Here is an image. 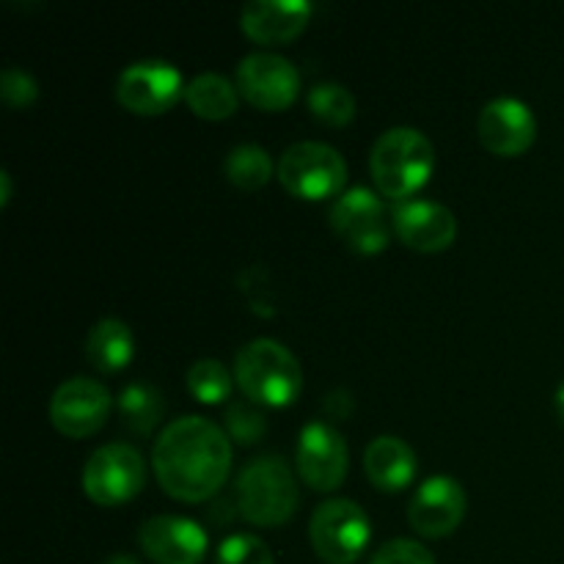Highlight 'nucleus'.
<instances>
[{
    "instance_id": "nucleus-1",
    "label": "nucleus",
    "mask_w": 564,
    "mask_h": 564,
    "mask_svg": "<svg viewBox=\"0 0 564 564\" xmlns=\"http://www.w3.org/2000/svg\"><path fill=\"white\" fill-rule=\"evenodd\" d=\"M152 463L160 488L171 499L198 505L220 494L229 479V435L204 416H182L160 433Z\"/></svg>"
},
{
    "instance_id": "nucleus-2",
    "label": "nucleus",
    "mask_w": 564,
    "mask_h": 564,
    "mask_svg": "<svg viewBox=\"0 0 564 564\" xmlns=\"http://www.w3.org/2000/svg\"><path fill=\"white\" fill-rule=\"evenodd\" d=\"M375 187L394 204L411 202L435 171V149L413 127H391L375 141L369 154Z\"/></svg>"
},
{
    "instance_id": "nucleus-3",
    "label": "nucleus",
    "mask_w": 564,
    "mask_h": 564,
    "mask_svg": "<svg viewBox=\"0 0 564 564\" xmlns=\"http://www.w3.org/2000/svg\"><path fill=\"white\" fill-rule=\"evenodd\" d=\"M235 383L253 405L286 408L301 397L303 369L281 341L253 339L237 352Z\"/></svg>"
},
{
    "instance_id": "nucleus-4",
    "label": "nucleus",
    "mask_w": 564,
    "mask_h": 564,
    "mask_svg": "<svg viewBox=\"0 0 564 564\" xmlns=\"http://www.w3.org/2000/svg\"><path fill=\"white\" fill-rule=\"evenodd\" d=\"M237 507L253 527H284L301 507L295 474L281 457H257L237 477Z\"/></svg>"
},
{
    "instance_id": "nucleus-5",
    "label": "nucleus",
    "mask_w": 564,
    "mask_h": 564,
    "mask_svg": "<svg viewBox=\"0 0 564 564\" xmlns=\"http://www.w3.org/2000/svg\"><path fill=\"white\" fill-rule=\"evenodd\" d=\"M281 187L303 202L339 198L347 185V163L334 147L319 141L292 143L275 165Z\"/></svg>"
},
{
    "instance_id": "nucleus-6",
    "label": "nucleus",
    "mask_w": 564,
    "mask_h": 564,
    "mask_svg": "<svg viewBox=\"0 0 564 564\" xmlns=\"http://www.w3.org/2000/svg\"><path fill=\"white\" fill-rule=\"evenodd\" d=\"M369 538H372L369 516L350 499L323 501L308 523L312 549L328 564H352L367 551Z\"/></svg>"
},
{
    "instance_id": "nucleus-7",
    "label": "nucleus",
    "mask_w": 564,
    "mask_h": 564,
    "mask_svg": "<svg viewBox=\"0 0 564 564\" xmlns=\"http://www.w3.org/2000/svg\"><path fill=\"white\" fill-rule=\"evenodd\" d=\"M147 485V463L130 444L99 446L83 468V494L97 507H121Z\"/></svg>"
},
{
    "instance_id": "nucleus-8",
    "label": "nucleus",
    "mask_w": 564,
    "mask_h": 564,
    "mask_svg": "<svg viewBox=\"0 0 564 564\" xmlns=\"http://www.w3.org/2000/svg\"><path fill=\"white\" fill-rule=\"evenodd\" d=\"M328 220L341 242L361 257L383 253L391 242V229H394L389 224V209H386L383 198H378V193H372L369 187H350L341 193L330 207Z\"/></svg>"
},
{
    "instance_id": "nucleus-9",
    "label": "nucleus",
    "mask_w": 564,
    "mask_h": 564,
    "mask_svg": "<svg viewBox=\"0 0 564 564\" xmlns=\"http://www.w3.org/2000/svg\"><path fill=\"white\" fill-rule=\"evenodd\" d=\"M185 88L174 64L149 58L130 64L121 72L116 83V99L121 108L135 116H160L169 113L185 97Z\"/></svg>"
},
{
    "instance_id": "nucleus-10",
    "label": "nucleus",
    "mask_w": 564,
    "mask_h": 564,
    "mask_svg": "<svg viewBox=\"0 0 564 564\" xmlns=\"http://www.w3.org/2000/svg\"><path fill=\"white\" fill-rule=\"evenodd\" d=\"M237 91L259 110L279 113L301 94L295 64L275 53H251L237 64Z\"/></svg>"
},
{
    "instance_id": "nucleus-11",
    "label": "nucleus",
    "mask_w": 564,
    "mask_h": 564,
    "mask_svg": "<svg viewBox=\"0 0 564 564\" xmlns=\"http://www.w3.org/2000/svg\"><path fill=\"white\" fill-rule=\"evenodd\" d=\"M295 463L308 488L317 494H330L345 485L350 471V449L339 430L325 422H312L301 430Z\"/></svg>"
},
{
    "instance_id": "nucleus-12",
    "label": "nucleus",
    "mask_w": 564,
    "mask_h": 564,
    "mask_svg": "<svg viewBox=\"0 0 564 564\" xmlns=\"http://www.w3.org/2000/svg\"><path fill=\"white\" fill-rule=\"evenodd\" d=\"M110 405V391L99 380L72 378L55 389L50 400V422L66 438H88L105 427Z\"/></svg>"
},
{
    "instance_id": "nucleus-13",
    "label": "nucleus",
    "mask_w": 564,
    "mask_h": 564,
    "mask_svg": "<svg viewBox=\"0 0 564 564\" xmlns=\"http://www.w3.org/2000/svg\"><path fill=\"white\" fill-rule=\"evenodd\" d=\"M477 135L496 158H521L538 141V119L521 99L499 97L479 110Z\"/></svg>"
},
{
    "instance_id": "nucleus-14",
    "label": "nucleus",
    "mask_w": 564,
    "mask_h": 564,
    "mask_svg": "<svg viewBox=\"0 0 564 564\" xmlns=\"http://www.w3.org/2000/svg\"><path fill=\"white\" fill-rule=\"evenodd\" d=\"M468 510V496L457 479L430 477L422 488L413 494L408 507V521L413 532L427 540L449 538L457 532Z\"/></svg>"
},
{
    "instance_id": "nucleus-15",
    "label": "nucleus",
    "mask_w": 564,
    "mask_h": 564,
    "mask_svg": "<svg viewBox=\"0 0 564 564\" xmlns=\"http://www.w3.org/2000/svg\"><path fill=\"white\" fill-rule=\"evenodd\" d=\"M391 226L402 246L419 253L446 251L457 237V220L452 209L438 202H427V198L394 204Z\"/></svg>"
},
{
    "instance_id": "nucleus-16",
    "label": "nucleus",
    "mask_w": 564,
    "mask_h": 564,
    "mask_svg": "<svg viewBox=\"0 0 564 564\" xmlns=\"http://www.w3.org/2000/svg\"><path fill=\"white\" fill-rule=\"evenodd\" d=\"M138 543L154 564H202L209 549L207 532L182 516L149 518L138 529Z\"/></svg>"
},
{
    "instance_id": "nucleus-17",
    "label": "nucleus",
    "mask_w": 564,
    "mask_h": 564,
    "mask_svg": "<svg viewBox=\"0 0 564 564\" xmlns=\"http://www.w3.org/2000/svg\"><path fill=\"white\" fill-rule=\"evenodd\" d=\"M312 3L306 0H253L242 9L240 28L251 42L264 47L290 44L306 31Z\"/></svg>"
},
{
    "instance_id": "nucleus-18",
    "label": "nucleus",
    "mask_w": 564,
    "mask_h": 564,
    "mask_svg": "<svg viewBox=\"0 0 564 564\" xmlns=\"http://www.w3.org/2000/svg\"><path fill=\"white\" fill-rule=\"evenodd\" d=\"M364 471L369 482L383 494H400L408 485H413L419 471L416 452L394 435H380L367 446L364 455Z\"/></svg>"
},
{
    "instance_id": "nucleus-19",
    "label": "nucleus",
    "mask_w": 564,
    "mask_h": 564,
    "mask_svg": "<svg viewBox=\"0 0 564 564\" xmlns=\"http://www.w3.org/2000/svg\"><path fill=\"white\" fill-rule=\"evenodd\" d=\"M135 358V336H132L130 325L121 319L108 317L99 319L86 336V361L91 364L97 372L116 375L121 369L130 367Z\"/></svg>"
},
{
    "instance_id": "nucleus-20",
    "label": "nucleus",
    "mask_w": 564,
    "mask_h": 564,
    "mask_svg": "<svg viewBox=\"0 0 564 564\" xmlns=\"http://www.w3.org/2000/svg\"><path fill=\"white\" fill-rule=\"evenodd\" d=\"M185 102L198 119L224 121L235 116L237 108H240V91H237V83L226 80L224 75L204 72V75L193 77L187 83Z\"/></svg>"
},
{
    "instance_id": "nucleus-21",
    "label": "nucleus",
    "mask_w": 564,
    "mask_h": 564,
    "mask_svg": "<svg viewBox=\"0 0 564 564\" xmlns=\"http://www.w3.org/2000/svg\"><path fill=\"white\" fill-rule=\"evenodd\" d=\"M119 413L127 430H132L135 435H149L160 422H163V391L154 389V386L149 383L127 386L119 397Z\"/></svg>"
},
{
    "instance_id": "nucleus-22",
    "label": "nucleus",
    "mask_w": 564,
    "mask_h": 564,
    "mask_svg": "<svg viewBox=\"0 0 564 564\" xmlns=\"http://www.w3.org/2000/svg\"><path fill=\"white\" fill-rule=\"evenodd\" d=\"M224 171L231 185L240 191H262L273 176V160H270L268 149L257 147V143H240L226 154Z\"/></svg>"
},
{
    "instance_id": "nucleus-23",
    "label": "nucleus",
    "mask_w": 564,
    "mask_h": 564,
    "mask_svg": "<svg viewBox=\"0 0 564 564\" xmlns=\"http://www.w3.org/2000/svg\"><path fill=\"white\" fill-rule=\"evenodd\" d=\"M231 375L235 372H229L215 358H202L187 369V391L193 394V400L204 402V405H220L231 397V386H235Z\"/></svg>"
},
{
    "instance_id": "nucleus-24",
    "label": "nucleus",
    "mask_w": 564,
    "mask_h": 564,
    "mask_svg": "<svg viewBox=\"0 0 564 564\" xmlns=\"http://www.w3.org/2000/svg\"><path fill=\"white\" fill-rule=\"evenodd\" d=\"M308 110L328 127H347L356 119V97L339 83H317L308 91Z\"/></svg>"
},
{
    "instance_id": "nucleus-25",
    "label": "nucleus",
    "mask_w": 564,
    "mask_h": 564,
    "mask_svg": "<svg viewBox=\"0 0 564 564\" xmlns=\"http://www.w3.org/2000/svg\"><path fill=\"white\" fill-rule=\"evenodd\" d=\"M226 430L240 446H253L268 433V419L253 402H235L226 411Z\"/></svg>"
},
{
    "instance_id": "nucleus-26",
    "label": "nucleus",
    "mask_w": 564,
    "mask_h": 564,
    "mask_svg": "<svg viewBox=\"0 0 564 564\" xmlns=\"http://www.w3.org/2000/svg\"><path fill=\"white\" fill-rule=\"evenodd\" d=\"M215 564H275V560L264 540L253 534H231L220 543Z\"/></svg>"
},
{
    "instance_id": "nucleus-27",
    "label": "nucleus",
    "mask_w": 564,
    "mask_h": 564,
    "mask_svg": "<svg viewBox=\"0 0 564 564\" xmlns=\"http://www.w3.org/2000/svg\"><path fill=\"white\" fill-rule=\"evenodd\" d=\"M0 97H3V102L9 108L25 110L39 99V83L25 69L9 66L3 72V77H0Z\"/></svg>"
},
{
    "instance_id": "nucleus-28",
    "label": "nucleus",
    "mask_w": 564,
    "mask_h": 564,
    "mask_svg": "<svg viewBox=\"0 0 564 564\" xmlns=\"http://www.w3.org/2000/svg\"><path fill=\"white\" fill-rule=\"evenodd\" d=\"M369 564H435V556L427 545L416 543V540L397 538L380 545Z\"/></svg>"
},
{
    "instance_id": "nucleus-29",
    "label": "nucleus",
    "mask_w": 564,
    "mask_h": 564,
    "mask_svg": "<svg viewBox=\"0 0 564 564\" xmlns=\"http://www.w3.org/2000/svg\"><path fill=\"white\" fill-rule=\"evenodd\" d=\"M0 187H3V191H0V207H9V202H11V176H9V171H0Z\"/></svg>"
},
{
    "instance_id": "nucleus-30",
    "label": "nucleus",
    "mask_w": 564,
    "mask_h": 564,
    "mask_svg": "<svg viewBox=\"0 0 564 564\" xmlns=\"http://www.w3.org/2000/svg\"><path fill=\"white\" fill-rule=\"evenodd\" d=\"M105 564H141V562H138L135 556H130V554H116V556H110V560Z\"/></svg>"
},
{
    "instance_id": "nucleus-31",
    "label": "nucleus",
    "mask_w": 564,
    "mask_h": 564,
    "mask_svg": "<svg viewBox=\"0 0 564 564\" xmlns=\"http://www.w3.org/2000/svg\"><path fill=\"white\" fill-rule=\"evenodd\" d=\"M556 413H560V422L564 424V383L556 389Z\"/></svg>"
}]
</instances>
